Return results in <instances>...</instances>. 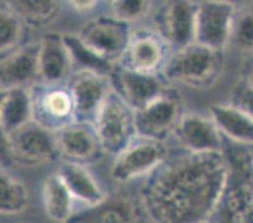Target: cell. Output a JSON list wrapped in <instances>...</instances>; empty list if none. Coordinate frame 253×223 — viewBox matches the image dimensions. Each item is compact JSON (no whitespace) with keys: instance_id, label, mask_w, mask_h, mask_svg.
<instances>
[{"instance_id":"1","label":"cell","mask_w":253,"mask_h":223,"mask_svg":"<svg viewBox=\"0 0 253 223\" xmlns=\"http://www.w3.org/2000/svg\"><path fill=\"white\" fill-rule=\"evenodd\" d=\"M227 184L222 153L183 151L148 177L140 199L150 223H202L214 217Z\"/></svg>"},{"instance_id":"2","label":"cell","mask_w":253,"mask_h":223,"mask_svg":"<svg viewBox=\"0 0 253 223\" xmlns=\"http://www.w3.org/2000/svg\"><path fill=\"white\" fill-rule=\"evenodd\" d=\"M224 52L193 42L171 52L162 71L168 84H181L198 89L213 87L222 76Z\"/></svg>"},{"instance_id":"3","label":"cell","mask_w":253,"mask_h":223,"mask_svg":"<svg viewBox=\"0 0 253 223\" xmlns=\"http://www.w3.org/2000/svg\"><path fill=\"white\" fill-rule=\"evenodd\" d=\"M105 154L116 155L136 136L135 111L114 89L106 96L92 123Z\"/></svg>"},{"instance_id":"4","label":"cell","mask_w":253,"mask_h":223,"mask_svg":"<svg viewBox=\"0 0 253 223\" xmlns=\"http://www.w3.org/2000/svg\"><path fill=\"white\" fill-rule=\"evenodd\" d=\"M169 155L165 141L135 136L127 145L115 155L110 169L112 179L127 183L141 177H149L162 165Z\"/></svg>"},{"instance_id":"5","label":"cell","mask_w":253,"mask_h":223,"mask_svg":"<svg viewBox=\"0 0 253 223\" xmlns=\"http://www.w3.org/2000/svg\"><path fill=\"white\" fill-rule=\"evenodd\" d=\"M184 114L181 96L171 86L163 95L135 111L137 136L165 141Z\"/></svg>"},{"instance_id":"6","label":"cell","mask_w":253,"mask_h":223,"mask_svg":"<svg viewBox=\"0 0 253 223\" xmlns=\"http://www.w3.org/2000/svg\"><path fill=\"white\" fill-rule=\"evenodd\" d=\"M13 164L39 167L59 159L54 131L31 121L9 135Z\"/></svg>"},{"instance_id":"7","label":"cell","mask_w":253,"mask_h":223,"mask_svg":"<svg viewBox=\"0 0 253 223\" xmlns=\"http://www.w3.org/2000/svg\"><path fill=\"white\" fill-rule=\"evenodd\" d=\"M236 6L229 1H202L195 13L194 42L224 52L231 42Z\"/></svg>"},{"instance_id":"8","label":"cell","mask_w":253,"mask_h":223,"mask_svg":"<svg viewBox=\"0 0 253 223\" xmlns=\"http://www.w3.org/2000/svg\"><path fill=\"white\" fill-rule=\"evenodd\" d=\"M170 56V47L156 31H132L123 58L116 66L145 75H162Z\"/></svg>"},{"instance_id":"9","label":"cell","mask_w":253,"mask_h":223,"mask_svg":"<svg viewBox=\"0 0 253 223\" xmlns=\"http://www.w3.org/2000/svg\"><path fill=\"white\" fill-rule=\"evenodd\" d=\"M131 33V25L103 17L89 20L77 34L93 52L116 66L125 53Z\"/></svg>"},{"instance_id":"10","label":"cell","mask_w":253,"mask_h":223,"mask_svg":"<svg viewBox=\"0 0 253 223\" xmlns=\"http://www.w3.org/2000/svg\"><path fill=\"white\" fill-rule=\"evenodd\" d=\"M33 97V121L56 131L75 120V107L67 85L34 84L31 87Z\"/></svg>"},{"instance_id":"11","label":"cell","mask_w":253,"mask_h":223,"mask_svg":"<svg viewBox=\"0 0 253 223\" xmlns=\"http://www.w3.org/2000/svg\"><path fill=\"white\" fill-rule=\"evenodd\" d=\"M141 199L127 193L107 194L103 201L75 212L67 223H144Z\"/></svg>"},{"instance_id":"12","label":"cell","mask_w":253,"mask_h":223,"mask_svg":"<svg viewBox=\"0 0 253 223\" xmlns=\"http://www.w3.org/2000/svg\"><path fill=\"white\" fill-rule=\"evenodd\" d=\"M61 162H70L86 167L103 156L95 128L92 124L72 121L54 131Z\"/></svg>"},{"instance_id":"13","label":"cell","mask_w":253,"mask_h":223,"mask_svg":"<svg viewBox=\"0 0 253 223\" xmlns=\"http://www.w3.org/2000/svg\"><path fill=\"white\" fill-rule=\"evenodd\" d=\"M110 80L115 91L134 111L146 106L170 87L162 75H145L121 66L115 67Z\"/></svg>"},{"instance_id":"14","label":"cell","mask_w":253,"mask_h":223,"mask_svg":"<svg viewBox=\"0 0 253 223\" xmlns=\"http://www.w3.org/2000/svg\"><path fill=\"white\" fill-rule=\"evenodd\" d=\"M67 87L75 107V120L92 124L112 89L110 77L92 72H75Z\"/></svg>"},{"instance_id":"15","label":"cell","mask_w":253,"mask_h":223,"mask_svg":"<svg viewBox=\"0 0 253 223\" xmlns=\"http://www.w3.org/2000/svg\"><path fill=\"white\" fill-rule=\"evenodd\" d=\"M172 135L184 149L194 154H219L224 149V139L211 117L184 112Z\"/></svg>"},{"instance_id":"16","label":"cell","mask_w":253,"mask_h":223,"mask_svg":"<svg viewBox=\"0 0 253 223\" xmlns=\"http://www.w3.org/2000/svg\"><path fill=\"white\" fill-rule=\"evenodd\" d=\"M195 1H168L158 15V32L171 50H178L194 42Z\"/></svg>"},{"instance_id":"17","label":"cell","mask_w":253,"mask_h":223,"mask_svg":"<svg viewBox=\"0 0 253 223\" xmlns=\"http://www.w3.org/2000/svg\"><path fill=\"white\" fill-rule=\"evenodd\" d=\"M38 72L36 84L67 85L73 75L72 62L62 34L48 33L38 41Z\"/></svg>"},{"instance_id":"18","label":"cell","mask_w":253,"mask_h":223,"mask_svg":"<svg viewBox=\"0 0 253 223\" xmlns=\"http://www.w3.org/2000/svg\"><path fill=\"white\" fill-rule=\"evenodd\" d=\"M38 42L24 43L10 56L0 61V87H32L38 72Z\"/></svg>"},{"instance_id":"19","label":"cell","mask_w":253,"mask_h":223,"mask_svg":"<svg viewBox=\"0 0 253 223\" xmlns=\"http://www.w3.org/2000/svg\"><path fill=\"white\" fill-rule=\"evenodd\" d=\"M209 117L223 139L236 145L253 148V119L233 103L211 105Z\"/></svg>"},{"instance_id":"20","label":"cell","mask_w":253,"mask_h":223,"mask_svg":"<svg viewBox=\"0 0 253 223\" xmlns=\"http://www.w3.org/2000/svg\"><path fill=\"white\" fill-rule=\"evenodd\" d=\"M214 223H253V183L228 179Z\"/></svg>"},{"instance_id":"21","label":"cell","mask_w":253,"mask_h":223,"mask_svg":"<svg viewBox=\"0 0 253 223\" xmlns=\"http://www.w3.org/2000/svg\"><path fill=\"white\" fill-rule=\"evenodd\" d=\"M57 174L61 177L73 199L81 202L86 207L100 203L107 195L84 165L61 162Z\"/></svg>"},{"instance_id":"22","label":"cell","mask_w":253,"mask_h":223,"mask_svg":"<svg viewBox=\"0 0 253 223\" xmlns=\"http://www.w3.org/2000/svg\"><path fill=\"white\" fill-rule=\"evenodd\" d=\"M31 121H33V97L31 87L6 89L0 112V129L8 135H11Z\"/></svg>"},{"instance_id":"23","label":"cell","mask_w":253,"mask_h":223,"mask_svg":"<svg viewBox=\"0 0 253 223\" xmlns=\"http://www.w3.org/2000/svg\"><path fill=\"white\" fill-rule=\"evenodd\" d=\"M62 39L72 62L73 73L92 72L110 77L114 72L116 66L93 52L77 33H62Z\"/></svg>"},{"instance_id":"24","label":"cell","mask_w":253,"mask_h":223,"mask_svg":"<svg viewBox=\"0 0 253 223\" xmlns=\"http://www.w3.org/2000/svg\"><path fill=\"white\" fill-rule=\"evenodd\" d=\"M42 198L45 213L54 222L67 223L75 213V199L57 172L45 178L42 188Z\"/></svg>"},{"instance_id":"25","label":"cell","mask_w":253,"mask_h":223,"mask_svg":"<svg viewBox=\"0 0 253 223\" xmlns=\"http://www.w3.org/2000/svg\"><path fill=\"white\" fill-rule=\"evenodd\" d=\"M24 22L9 1H0V61L24 45Z\"/></svg>"},{"instance_id":"26","label":"cell","mask_w":253,"mask_h":223,"mask_svg":"<svg viewBox=\"0 0 253 223\" xmlns=\"http://www.w3.org/2000/svg\"><path fill=\"white\" fill-rule=\"evenodd\" d=\"M29 204V193L22 181L0 165V215L14 216L24 212Z\"/></svg>"},{"instance_id":"27","label":"cell","mask_w":253,"mask_h":223,"mask_svg":"<svg viewBox=\"0 0 253 223\" xmlns=\"http://www.w3.org/2000/svg\"><path fill=\"white\" fill-rule=\"evenodd\" d=\"M9 4L19 14L25 27L32 28H44L52 24L61 11V4L53 0H20Z\"/></svg>"},{"instance_id":"28","label":"cell","mask_w":253,"mask_h":223,"mask_svg":"<svg viewBox=\"0 0 253 223\" xmlns=\"http://www.w3.org/2000/svg\"><path fill=\"white\" fill-rule=\"evenodd\" d=\"M245 53H253V6L236 9L232 25L231 42Z\"/></svg>"},{"instance_id":"29","label":"cell","mask_w":253,"mask_h":223,"mask_svg":"<svg viewBox=\"0 0 253 223\" xmlns=\"http://www.w3.org/2000/svg\"><path fill=\"white\" fill-rule=\"evenodd\" d=\"M110 9L114 19L131 25L150 14L153 3L146 0H115L110 3Z\"/></svg>"},{"instance_id":"30","label":"cell","mask_w":253,"mask_h":223,"mask_svg":"<svg viewBox=\"0 0 253 223\" xmlns=\"http://www.w3.org/2000/svg\"><path fill=\"white\" fill-rule=\"evenodd\" d=\"M233 105L253 119V89H251L246 82L236 89Z\"/></svg>"},{"instance_id":"31","label":"cell","mask_w":253,"mask_h":223,"mask_svg":"<svg viewBox=\"0 0 253 223\" xmlns=\"http://www.w3.org/2000/svg\"><path fill=\"white\" fill-rule=\"evenodd\" d=\"M13 164L10 155V137L5 131L0 129V165L8 167Z\"/></svg>"},{"instance_id":"32","label":"cell","mask_w":253,"mask_h":223,"mask_svg":"<svg viewBox=\"0 0 253 223\" xmlns=\"http://www.w3.org/2000/svg\"><path fill=\"white\" fill-rule=\"evenodd\" d=\"M98 5V1H70V6L78 13H87Z\"/></svg>"},{"instance_id":"33","label":"cell","mask_w":253,"mask_h":223,"mask_svg":"<svg viewBox=\"0 0 253 223\" xmlns=\"http://www.w3.org/2000/svg\"><path fill=\"white\" fill-rule=\"evenodd\" d=\"M245 82L251 87V89H253V64H252V67L250 68V71H248Z\"/></svg>"},{"instance_id":"34","label":"cell","mask_w":253,"mask_h":223,"mask_svg":"<svg viewBox=\"0 0 253 223\" xmlns=\"http://www.w3.org/2000/svg\"><path fill=\"white\" fill-rule=\"evenodd\" d=\"M5 95H6V89H1V87H0V112H1V106H3Z\"/></svg>"},{"instance_id":"35","label":"cell","mask_w":253,"mask_h":223,"mask_svg":"<svg viewBox=\"0 0 253 223\" xmlns=\"http://www.w3.org/2000/svg\"><path fill=\"white\" fill-rule=\"evenodd\" d=\"M202 223H214V222H211V221H206V222H202Z\"/></svg>"},{"instance_id":"36","label":"cell","mask_w":253,"mask_h":223,"mask_svg":"<svg viewBox=\"0 0 253 223\" xmlns=\"http://www.w3.org/2000/svg\"><path fill=\"white\" fill-rule=\"evenodd\" d=\"M252 159H253V148H252Z\"/></svg>"}]
</instances>
